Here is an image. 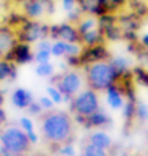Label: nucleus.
Listing matches in <instances>:
<instances>
[{"instance_id":"6","label":"nucleus","mask_w":148,"mask_h":156,"mask_svg":"<svg viewBox=\"0 0 148 156\" xmlns=\"http://www.w3.org/2000/svg\"><path fill=\"white\" fill-rule=\"evenodd\" d=\"M16 38L21 43H35L49 38V25L41 24L38 19H29L19 29H16Z\"/></svg>"},{"instance_id":"26","label":"nucleus","mask_w":148,"mask_h":156,"mask_svg":"<svg viewBox=\"0 0 148 156\" xmlns=\"http://www.w3.org/2000/svg\"><path fill=\"white\" fill-rule=\"evenodd\" d=\"M103 33H104L107 41H122L123 40V32H122V29H120L117 24L107 27L106 30H103Z\"/></svg>"},{"instance_id":"18","label":"nucleus","mask_w":148,"mask_h":156,"mask_svg":"<svg viewBox=\"0 0 148 156\" xmlns=\"http://www.w3.org/2000/svg\"><path fill=\"white\" fill-rule=\"evenodd\" d=\"M17 77V65L10 60L0 58V82H3L6 79L14 80Z\"/></svg>"},{"instance_id":"24","label":"nucleus","mask_w":148,"mask_h":156,"mask_svg":"<svg viewBox=\"0 0 148 156\" xmlns=\"http://www.w3.org/2000/svg\"><path fill=\"white\" fill-rule=\"evenodd\" d=\"M131 73H132V76H134L136 84L148 87V69L143 65H137V66L131 68Z\"/></svg>"},{"instance_id":"1","label":"nucleus","mask_w":148,"mask_h":156,"mask_svg":"<svg viewBox=\"0 0 148 156\" xmlns=\"http://www.w3.org/2000/svg\"><path fill=\"white\" fill-rule=\"evenodd\" d=\"M41 134L44 142L48 144L51 153H57V148L63 144H72L76 139L74 134V118L63 112L49 109L46 114L40 115Z\"/></svg>"},{"instance_id":"30","label":"nucleus","mask_w":148,"mask_h":156,"mask_svg":"<svg viewBox=\"0 0 148 156\" xmlns=\"http://www.w3.org/2000/svg\"><path fill=\"white\" fill-rule=\"evenodd\" d=\"M65 46H66V41L55 40L52 43V48H51L52 57H65Z\"/></svg>"},{"instance_id":"28","label":"nucleus","mask_w":148,"mask_h":156,"mask_svg":"<svg viewBox=\"0 0 148 156\" xmlns=\"http://www.w3.org/2000/svg\"><path fill=\"white\" fill-rule=\"evenodd\" d=\"M35 73H36V76H40V77H51L54 74V65L51 62L38 63V66L35 68Z\"/></svg>"},{"instance_id":"39","label":"nucleus","mask_w":148,"mask_h":156,"mask_svg":"<svg viewBox=\"0 0 148 156\" xmlns=\"http://www.w3.org/2000/svg\"><path fill=\"white\" fill-rule=\"evenodd\" d=\"M79 6V3H77V0H62V8L65 11H71V10H74V8H77Z\"/></svg>"},{"instance_id":"47","label":"nucleus","mask_w":148,"mask_h":156,"mask_svg":"<svg viewBox=\"0 0 148 156\" xmlns=\"http://www.w3.org/2000/svg\"><path fill=\"white\" fill-rule=\"evenodd\" d=\"M11 2H13V3H17V5H22L25 0H11Z\"/></svg>"},{"instance_id":"27","label":"nucleus","mask_w":148,"mask_h":156,"mask_svg":"<svg viewBox=\"0 0 148 156\" xmlns=\"http://www.w3.org/2000/svg\"><path fill=\"white\" fill-rule=\"evenodd\" d=\"M107 13H120L128 6V0H104Z\"/></svg>"},{"instance_id":"44","label":"nucleus","mask_w":148,"mask_h":156,"mask_svg":"<svg viewBox=\"0 0 148 156\" xmlns=\"http://www.w3.org/2000/svg\"><path fill=\"white\" fill-rule=\"evenodd\" d=\"M139 41H140V44L143 46L145 49H148V33H145V35H142L140 38H139Z\"/></svg>"},{"instance_id":"52","label":"nucleus","mask_w":148,"mask_h":156,"mask_svg":"<svg viewBox=\"0 0 148 156\" xmlns=\"http://www.w3.org/2000/svg\"><path fill=\"white\" fill-rule=\"evenodd\" d=\"M0 156H2V154H0Z\"/></svg>"},{"instance_id":"10","label":"nucleus","mask_w":148,"mask_h":156,"mask_svg":"<svg viewBox=\"0 0 148 156\" xmlns=\"http://www.w3.org/2000/svg\"><path fill=\"white\" fill-rule=\"evenodd\" d=\"M5 60H10L16 65H27L35 60V54L30 49V44L29 43H21L17 41L14 44V48L8 52V55L5 57Z\"/></svg>"},{"instance_id":"29","label":"nucleus","mask_w":148,"mask_h":156,"mask_svg":"<svg viewBox=\"0 0 148 156\" xmlns=\"http://www.w3.org/2000/svg\"><path fill=\"white\" fill-rule=\"evenodd\" d=\"M136 120L140 123L148 120V106L142 101H136Z\"/></svg>"},{"instance_id":"11","label":"nucleus","mask_w":148,"mask_h":156,"mask_svg":"<svg viewBox=\"0 0 148 156\" xmlns=\"http://www.w3.org/2000/svg\"><path fill=\"white\" fill-rule=\"evenodd\" d=\"M143 19L140 16H137L132 11H120L117 13V25L122 29L123 33H131V32H137L140 30Z\"/></svg>"},{"instance_id":"8","label":"nucleus","mask_w":148,"mask_h":156,"mask_svg":"<svg viewBox=\"0 0 148 156\" xmlns=\"http://www.w3.org/2000/svg\"><path fill=\"white\" fill-rule=\"evenodd\" d=\"M110 57V52L106 48V44H95V46H82V51L79 54L80 58V65H91L96 62H106Z\"/></svg>"},{"instance_id":"23","label":"nucleus","mask_w":148,"mask_h":156,"mask_svg":"<svg viewBox=\"0 0 148 156\" xmlns=\"http://www.w3.org/2000/svg\"><path fill=\"white\" fill-rule=\"evenodd\" d=\"M109 63H110V66L114 68V71L117 73V76H120V74H123V73L131 69V62H129V58H126L123 55L110 57L109 58Z\"/></svg>"},{"instance_id":"48","label":"nucleus","mask_w":148,"mask_h":156,"mask_svg":"<svg viewBox=\"0 0 148 156\" xmlns=\"http://www.w3.org/2000/svg\"><path fill=\"white\" fill-rule=\"evenodd\" d=\"M79 156H85V154H84V153H82V154H79Z\"/></svg>"},{"instance_id":"49","label":"nucleus","mask_w":148,"mask_h":156,"mask_svg":"<svg viewBox=\"0 0 148 156\" xmlns=\"http://www.w3.org/2000/svg\"><path fill=\"white\" fill-rule=\"evenodd\" d=\"M35 156H43V154H35Z\"/></svg>"},{"instance_id":"15","label":"nucleus","mask_w":148,"mask_h":156,"mask_svg":"<svg viewBox=\"0 0 148 156\" xmlns=\"http://www.w3.org/2000/svg\"><path fill=\"white\" fill-rule=\"evenodd\" d=\"M79 8L84 14L96 16V17L107 13L104 0H82V2H79Z\"/></svg>"},{"instance_id":"35","label":"nucleus","mask_w":148,"mask_h":156,"mask_svg":"<svg viewBox=\"0 0 148 156\" xmlns=\"http://www.w3.org/2000/svg\"><path fill=\"white\" fill-rule=\"evenodd\" d=\"M52 57L51 51H36L35 54V62L36 63H48Z\"/></svg>"},{"instance_id":"40","label":"nucleus","mask_w":148,"mask_h":156,"mask_svg":"<svg viewBox=\"0 0 148 156\" xmlns=\"http://www.w3.org/2000/svg\"><path fill=\"white\" fill-rule=\"evenodd\" d=\"M51 48H52V43H49V38L36 41V51H51Z\"/></svg>"},{"instance_id":"12","label":"nucleus","mask_w":148,"mask_h":156,"mask_svg":"<svg viewBox=\"0 0 148 156\" xmlns=\"http://www.w3.org/2000/svg\"><path fill=\"white\" fill-rule=\"evenodd\" d=\"M115 87L118 88V91L123 95V98L129 99V101H137V95H136V80L131 69L123 73V74L117 76L115 80Z\"/></svg>"},{"instance_id":"9","label":"nucleus","mask_w":148,"mask_h":156,"mask_svg":"<svg viewBox=\"0 0 148 156\" xmlns=\"http://www.w3.org/2000/svg\"><path fill=\"white\" fill-rule=\"evenodd\" d=\"M49 38H52L54 41L62 40L66 43H79L80 44L77 27L68 21L63 24H57V25H49Z\"/></svg>"},{"instance_id":"36","label":"nucleus","mask_w":148,"mask_h":156,"mask_svg":"<svg viewBox=\"0 0 148 156\" xmlns=\"http://www.w3.org/2000/svg\"><path fill=\"white\" fill-rule=\"evenodd\" d=\"M27 111H29V114H30V115H41L44 109H43V106H41L40 101H38V103H36V101H32L30 106L27 107Z\"/></svg>"},{"instance_id":"50","label":"nucleus","mask_w":148,"mask_h":156,"mask_svg":"<svg viewBox=\"0 0 148 156\" xmlns=\"http://www.w3.org/2000/svg\"><path fill=\"white\" fill-rule=\"evenodd\" d=\"M79 2H82V0H77V3H79Z\"/></svg>"},{"instance_id":"20","label":"nucleus","mask_w":148,"mask_h":156,"mask_svg":"<svg viewBox=\"0 0 148 156\" xmlns=\"http://www.w3.org/2000/svg\"><path fill=\"white\" fill-rule=\"evenodd\" d=\"M123 118H125V129L129 133L131 126L136 122V101L126 99V103L123 104Z\"/></svg>"},{"instance_id":"33","label":"nucleus","mask_w":148,"mask_h":156,"mask_svg":"<svg viewBox=\"0 0 148 156\" xmlns=\"http://www.w3.org/2000/svg\"><path fill=\"white\" fill-rule=\"evenodd\" d=\"M55 154H60V156H76V150H74V145L72 144H63L57 148V153Z\"/></svg>"},{"instance_id":"46","label":"nucleus","mask_w":148,"mask_h":156,"mask_svg":"<svg viewBox=\"0 0 148 156\" xmlns=\"http://www.w3.org/2000/svg\"><path fill=\"white\" fill-rule=\"evenodd\" d=\"M3 101H5V96H3V91L0 90V106L3 104Z\"/></svg>"},{"instance_id":"13","label":"nucleus","mask_w":148,"mask_h":156,"mask_svg":"<svg viewBox=\"0 0 148 156\" xmlns=\"http://www.w3.org/2000/svg\"><path fill=\"white\" fill-rule=\"evenodd\" d=\"M17 43V38H16V32L8 27L5 24L0 25V58H5L8 55L14 44Z\"/></svg>"},{"instance_id":"14","label":"nucleus","mask_w":148,"mask_h":156,"mask_svg":"<svg viewBox=\"0 0 148 156\" xmlns=\"http://www.w3.org/2000/svg\"><path fill=\"white\" fill-rule=\"evenodd\" d=\"M112 125V118H110L103 109H98L96 112H93L91 115L87 117V123L84 128H87V129H91V128H98V129H103V128H107Z\"/></svg>"},{"instance_id":"41","label":"nucleus","mask_w":148,"mask_h":156,"mask_svg":"<svg viewBox=\"0 0 148 156\" xmlns=\"http://www.w3.org/2000/svg\"><path fill=\"white\" fill-rule=\"evenodd\" d=\"M40 103H41V106H43V109L44 111H49V109H54V101L49 98V96H43L41 99H40Z\"/></svg>"},{"instance_id":"2","label":"nucleus","mask_w":148,"mask_h":156,"mask_svg":"<svg viewBox=\"0 0 148 156\" xmlns=\"http://www.w3.org/2000/svg\"><path fill=\"white\" fill-rule=\"evenodd\" d=\"M82 71H84V76H85L87 87L95 91H106L117 80V73L110 66L109 60L85 65L82 66Z\"/></svg>"},{"instance_id":"7","label":"nucleus","mask_w":148,"mask_h":156,"mask_svg":"<svg viewBox=\"0 0 148 156\" xmlns=\"http://www.w3.org/2000/svg\"><path fill=\"white\" fill-rule=\"evenodd\" d=\"M21 6L29 19H40L44 14L55 13V0H25Z\"/></svg>"},{"instance_id":"25","label":"nucleus","mask_w":148,"mask_h":156,"mask_svg":"<svg viewBox=\"0 0 148 156\" xmlns=\"http://www.w3.org/2000/svg\"><path fill=\"white\" fill-rule=\"evenodd\" d=\"M84 154L85 156H112V151L88 142V144L84 145Z\"/></svg>"},{"instance_id":"43","label":"nucleus","mask_w":148,"mask_h":156,"mask_svg":"<svg viewBox=\"0 0 148 156\" xmlns=\"http://www.w3.org/2000/svg\"><path fill=\"white\" fill-rule=\"evenodd\" d=\"M5 123H6V114H5V111L2 109V106H0V128H2Z\"/></svg>"},{"instance_id":"21","label":"nucleus","mask_w":148,"mask_h":156,"mask_svg":"<svg viewBox=\"0 0 148 156\" xmlns=\"http://www.w3.org/2000/svg\"><path fill=\"white\" fill-rule=\"evenodd\" d=\"M29 21V17H27L24 13H19V11H10L5 17H3V24L8 25V27H11L13 30L16 29H19V27Z\"/></svg>"},{"instance_id":"22","label":"nucleus","mask_w":148,"mask_h":156,"mask_svg":"<svg viewBox=\"0 0 148 156\" xmlns=\"http://www.w3.org/2000/svg\"><path fill=\"white\" fill-rule=\"evenodd\" d=\"M106 93H107V104L112 107V109H120V107H123V104H125V98H123V95L118 91V88L115 87V84L112 85V87H109L107 90H106Z\"/></svg>"},{"instance_id":"4","label":"nucleus","mask_w":148,"mask_h":156,"mask_svg":"<svg viewBox=\"0 0 148 156\" xmlns=\"http://www.w3.org/2000/svg\"><path fill=\"white\" fill-rule=\"evenodd\" d=\"M80 69L82 68H72L60 74V79L55 84V87L63 95V103L69 104V101L82 90V85L85 82V76L80 73Z\"/></svg>"},{"instance_id":"45","label":"nucleus","mask_w":148,"mask_h":156,"mask_svg":"<svg viewBox=\"0 0 148 156\" xmlns=\"http://www.w3.org/2000/svg\"><path fill=\"white\" fill-rule=\"evenodd\" d=\"M0 154H2V156H16V154H13L11 151H8L5 147H2V145H0Z\"/></svg>"},{"instance_id":"5","label":"nucleus","mask_w":148,"mask_h":156,"mask_svg":"<svg viewBox=\"0 0 148 156\" xmlns=\"http://www.w3.org/2000/svg\"><path fill=\"white\" fill-rule=\"evenodd\" d=\"M99 109V98H98V91L85 88L80 90L79 93L69 101V111L72 114H79V115H91Z\"/></svg>"},{"instance_id":"17","label":"nucleus","mask_w":148,"mask_h":156,"mask_svg":"<svg viewBox=\"0 0 148 156\" xmlns=\"http://www.w3.org/2000/svg\"><path fill=\"white\" fill-rule=\"evenodd\" d=\"M32 101H33V95H32V91L27 90V88H16L11 95V103L17 109H27L30 106Z\"/></svg>"},{"instance_id":"16","label":"nucleus","mask_w":148,"mask_h":156,"mask_svg":"<svg viewBox=\"0 0 148 156\" xmlns=\"http://www.w3.org/2000/svg\"><path fill=\"white\" fill-rule=\"evenodd\" d=\"M80 38V44L82 46H95V44H106V36L103 33V30L99 27H95L91 30H87L84 33L79 35Z\"/></svg>"},{"instance_id":"19","label":"nucleus","mask_w":148,"mask_h":156,"mask_svg":"<svg viewBox=\"0 0 148 156\" xmlns=\"http://www.w3.org/2000/svg\"><path fill=\"white\" fill-rule=\"evenodd\" d=\"M88 142L103 147V148H106V150H112V147H114L112 137H110L106 131H95V133H91L88 136Z\"/></svg>"},{"instance_id":"42","label":"nucleus","mask_w":148,"mask_h":156,"mask_svg":"<svg viewBox=\"0 0 148 156\" xmlns=\"http://www.w3.org/2000/svg\"><path fill=\"white\" fill-rule=\"evenodd\" d=\"M27 137H29V140H30L32 145L38 142V136L35 134V131H29V133H27Z\"/></svg>"},{"instance_id":"38","label":"nucleus","mask_w":148,"mask_h":156,"mask_svg":"<svg viewBox=\"0 0 148 156\" xmlns=\"http://www.w3.org/2000/svg\"><path fill=\"white\" fill-rule=\"evenodd\" d=\"M19 125L21 128L25 131V133H29V131H33V122L30 120V118H27V117H22L21 120H19Z\"/></svg>"},{"instance_id":"32","label":"nucleus","mask_w":148,"mask_h":156,"mask_svg":"<svg viewBox=\"0 0 148 156\" xmlns=\"http://www.w3.org/2000/svg\"><path fill=\"white\" fill-rule=\"evenodd\" d=\"M48 96L54 101L55 104H60V103H63V95L60 93V90L55 87V85H51V87H48Z\"/></svg>"},{"instance_id":"51","label":"nucleus","mask_w":148,"mask_h":156,"mask_svg":"<svg viewBox=\"0 0 148 156\" xmlns=\"http://www.w3.org/2000/svg\"><path fill=\"white\" fill-rule=\"evenodd\" d=\"M146 139H148V137H146Z\"/></svg>"},{"instance_id":"3","label":"nucleus","mask_w":148,"mask_h":156,"mask_svg":"<svg viewBox=\"0 0 148 156\" xmlns=\"http://www.w3.org/2000/svg\"><path fill=\"white\" fill-rule=\"evenodd\" d=\"M0 145L16 156H27L32 148L27 133L16 125H3L0 128Z\"/></svg>"},{"instance_id":"34","label":"nucleus","mask_w":148,"mask_h":156,"mask_svg":"<svg viewBox=\"0 0 148 156\" xmlns=\"http://www.w3.org/2000/svg\"><path fill=\"white\" fill-rule=\"evenodd\" d=\"M82 51V44L79 43H66L65 46V55H79Z\"/></svg>"},{"instance_id":"37","label":"nucleus","mask_w":148,"mask_h":156,"mask_svg":"<svg viewBox=\"0 0 148 156\" xmlns=\"http://www.w3.org/2000/svg\"><path fill=\"white\" fill-rule=\"evenodd\" d=\"M65 62L68 63L69 68H82L79 55H65Z\"/></svg>"},{"instance_id":"31","label":"nucleus","mask_w":148,"mask_h":156,"mask_svg":"<svg viewBox=\"0 0 148 156\" xmlns=\"http://www.w3.org/2000/svg\"><path fill=\"white\" fill-rule=\"evenodd\" d=\"M82 17H84V13H82V10H80L79 6L66 13V21H68V22H71V24H74V25H76V24L82 19Z\"/></svg>"}]
</instances>
